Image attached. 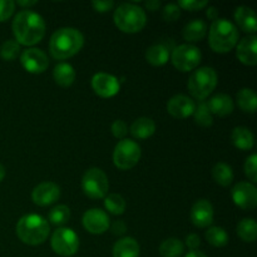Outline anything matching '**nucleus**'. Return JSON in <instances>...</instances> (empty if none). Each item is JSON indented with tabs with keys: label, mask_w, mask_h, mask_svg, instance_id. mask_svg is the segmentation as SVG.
<instances>
[{
	"label": "nucleus",
	"mask_w": 257,
	"mask_h": 257,
	"mask_svg": "<svg viewBox=\"0 0 257 257\" xmlns=\"http://www.w3.org/2000/svg\"><path fill=\"white\" fill-rule=\"evenodd\" d=\"M13 33L15 40L20 45L32 47L44 38L45 22L39 14L32 10H22L15 15L13 22Z\"/></svg>",
	"instance_id": "obj_1"
},
{
	"label": "nucleus",
	"mask_w": 257,
	"mask_h": 257,
	"mask_svg": "<svg viewBox=\"0 0 257 257\" xmlns=\"http://www.w3.org/2000/svg\"><path fill=\"white\" fill-rule=\"evenodd\" d=\"M83 44L84 37L79 30L74 28H60L50 37L49 50L54 59L64 60L77 54Z\"/></svg>",
	"instance_id": "obj_2"
},
{
	"label": "nucleus",
	"mask_w": 257,
	"mask_h": 257,
	"mask_svg": "<svg viewBox=\"0 0 257 257\" xmlns=\"http://www.w3.org/2000/svg\"><path fill=\"white\" fill-rule=\"evenodd\" d=\"M237 40L238 32L233 23L222 18L213 20L208 32V43L213 52L228 53L235 48Z\"/></svg>",
	"instance_id": "obj_3"
},
{
	"label": "nucleus",
	"mask_w": 257,
	"mask_h": 257,
	"mask_svg": "<svg viewBox=\"0 0 257 257\" xmlns=\"http://www.w3.org/2000/svg\"><path fill=\"white\" fill-rule=\"evenodd\" d=\"M49 231L48 221L39 215L23 216L18 221L17 235L27 245H42L49 236Z\"/></svg>",
	"instance_id": "obj_4"
},
{
	"label": "nucleus",
	"mask_w": 257,
	"mask_h": 257,
	"mask_svg": "<svg viewBox=\"0 0 257 257\" xmlns=\"http://www.w3.org/2000/svg\"><path fill=\"white\" fill-rule=\"evenodd\" d=\"M113 19L120 32L133 34V33L141 32L146 27L147 15H146L145 10L138 5L125 3V4H120L114 10Z\"/></svg>",
	"instance_id": "obj_5"
},
{
	"label": "nucleus",
	"mask_w": 257,
	"mask_h": 257,
	"mask_svg": "<svg viewBox=\"0 0 257 257\" xmlns=\"http://www.w3.org/2000/svg\"><path fill=\"white\" fill-rule=\"evenodd\" d=\"M217 73L211 67H202L195 70L188 79V90L198 100H203L215 90L217 85Z\"/></svg>",
	"instance_id": "obj_6"
},
{
	"label": "nucleus",
	"mask_w": 257,
	"mask_h": 257,
	"mask_svg": "<svg viewBox=\"0 0 257 257\" xmlns=\"http://www.w3.org/2000/svg\"><path fill=\"white\" fill-rule=\"evenodd\" d=\"M141 151L140 145L132 140H120L117 143L113 152V163L117 168L123 171L131 170L135 167L141 160Z\"/></svg>",
	"instance_id": "obj_7"
},
{
	"label": "nucleus",
	"mask_w": 257,
	"mask_h": 257,
	"mask_svg": "<svg viewBox=\"0 0 257 257\" xmlns=\"http://www.w3.org/2000/svg\"><path fill=\"white\" fill-rule=\"evenodd\" d=\"M82 188L89 198L93 200L104 198L109 188L107 175L100 168H90L83 176Z\"/></svg>",
	"instance_id": "obj_8"
},
{
	"label": "nucleus",
	"mask_w": 257,
	"mask_h": 257,
	"mask_svg": "<svg viewBox=\"0 0 257 257\" xmlns=\"http://www.w3.org/2000/svg\"><path fill=\"white\" fill-rule=\"evenodd\" d=\"M202 54L197 47L192 44H181L173 49L171 54L173 67L180 72H191L201 63Z\"/></svg>",
	"instance_id": "obj_9"
},
{
	"label": "nucleus",
	"mask_w": 257,
	"mask_h": 257,
	"mask_svg": "<svg viewBox=\"0 0 257 257\" xmlns=\"http://www.w3.org/2000/svg\"><path fill=\"white\" fill-rule=\"evenodd\" d=\"M53 251L63 257H70L79 248V238L72 228L60 227L54 231L50 241Z\"/></svg>",
	"instance_id": "obj_10"
},
{
	"label": "nucleus",
	"mask_w": 257,
	"mask_h": 257,
	"mask_svg": "<svg viewBox=\"0 0 257 257\" xmlns=\"http://www.w3.org/2000/svg\"><path fill=\"white\" fill-rule=\"evenodd\" d=\"M232 201L242 210H253L257 206V190L250 182H238L231 191Z\"/></svg>",
	"instance_id": "obj_11"
},
{
	"label": "nucleus",
	"mask_w": 257,
	"mask_h": 257,
	"mask_svg": "<svg viewBox=\"0 0 257 257\" xmlns=\"http://www.w3.org/2000/svg\"><path fill=\"white\" fill-rule=\"evenodd\" d=\"M20 63L27 72L33 73V74H40L45 72L49 65L47 54L38 48L25 49L20 55Z\"/></svg>",
	"instance_id": "obj_12"
},
{
	"label": "nucleus",
	"mask_w": 257,
	"mask_h": 257,
	"mask_svg": "<svg viewBox=\"0 0 257 257\" xmlns=\"http://www.w3.org/2000/svg\"><path fill=\"white\" fill-rule=\"evenodd\" d=\"M83 226L93 235H102L109 228V217L100 208H92L83 215Z\"/></svg>",
	"instance_id": "obj_13"
},
{
	"label": "nucleus",
	"mask_w": 257,
	"mask_h": 257,
	"mask_svg": "<svg viewBox=\"0 0 257 257\" xmlns=\"http://www.w3.org/2000/svg\"><path fill=\"white\" fill-rule=\"evenodd\" d=\"M92 88L99 97L112 98L119 92V80L108 73H97L92 78Z\"/></svg>",
	"instance_id": "obj_14"
},
{
	"label": "nucleus",
	"mask_w": 257,
	"mask_h": 257,
	"mask_svg": "<svg viewBox=\"0 0 257 257\" xmlns=\"http://www.w3.org/2000/svg\"><path fill=\"white\" fill-rule=\"evenodd\" d=\"M60 197V188L54 182H42L33 190L32 200L40 207H47L57 202Z\"/></svg>",
	"instance_id": "obj_15"
},
{
	"label": "nucleus",
	"mask_w": 257,
	"mask_h": 257,
	"mask_svg": "<svg viewBox=\"0 0 257 257\" xmlns=\"http://www.w3.org/2000/svg\"><path fill=\"white\" fill-rule=\"evenodd\" d=\"M196 103L192 98L185 94H177L171 98L167 103V112L177 119H185L193 114Z\"/></svg>",
	"instance_id": "obj_16"
},
{
	"label": "nucleus",
	"mask_w": 257,
	"mask_h": 257,
	"mask_svg": "<svg viewBox=\"0 0 257 257\" xmlns=\"http://www.w3.org/2000/svg\"><path fill=\"white\" fill-rule=\"evenodd\" d=\"M191 221L195 226L205 228L213 222V207L207 200H198L191 210Z\"/></svg>",
	"instance_id": "obj_17"
},
{
	"label": "nucleus",
	"mask_w": 257,
	"mask_h": 257,
	"mask_svg": "<svg viewBox=\"0 0 257 257\" xmlns=\"http://www.w3.org/2000/svg\"><path fill=\"white\" fill-rule=\"evenodd\" d=\"M236 57L242 64L253 65L257 64V38L256 35H250L241 40L237 44Z\"/></svg>",
	"instance_id": "obj_18"
},
{
	"label": "nucleus",
	"mask_w": 257,
	"mask_h": 257,
	"mask_svg": "<svg viewBox=\"0 0 257 257\" xmlns=\"http://www.w3.org/2000/svg\"><path fill=\"white\" fill-rule=\"evenodd\" d=\"M207 107L211 114H216L218 117H227L232 113L235 105H233V100L230 95L221 93V94L213 95L208 100Z\"/></svg>",
	"instance_id": "obj_19"
},
{
	"label": "nucleus",
	"mask_w": 257,
	"mask_h": 257,
	"mask_svg": "<svg viewBox=\"0 0 257 257\" xmlns=\"http://www.w3.org/2000/svg\"><path fill=\"white\" fill-rule=\"evenodd\" d=\"M235 20L243 32L255 35V33L257 32L256 15L255 12L251 8L238 7L235 10Z\"/></svg>",
	"instance_id": "obj_20"
},
{
	"label": "nucleus",
	"mask_w": 257,
	"mask_h": 257,
	"mask_svg": "<svg viewBox=\"0 0 257 257\" xmlns=\"http://www.w3.org/2000/svg\"><path fill=\"white\" fill-rule=\"evenodd\" d=\"M128 132H131V135L137 140H147L155 135L156 123L151 118L141 117L132 123L131 130Z\"/></svg>",
	"instance_id": "obj_21"
},
{
	"label": "nucleus",
	"mask_w": 257,
	"mask_h": 257,
	"mask_svg": "<svg viewBox=\"0 0 257 257\" xmlns=\"http://www.w3.org/2000/svg\"><path fill=\"white\" fill-rule=\"evenodd\" d=\"M140 243L133 237H123L113 246V257H138Z\"/></svg>",
	"instance_id": "obj_22"
},
{
	"label": "nucleus",
	"mask_w": 257,
	"mask_h": 257,
	"mask_svg": "<svg viewBox=\"0 0 257 257\" xmlns=\"http://www.w3.org/2000/svg\"><path fill=\"white\" fill-rule=\"evenodd\" d=\"M207 34V25L202 19H195L183 27L182 37L187 42H200Z\"/></svg>",
	"instance_id": "obj_23"
},
{
	"label": "nucleus",
	"mask_w": 257,
	"mask_h": 257,
	"mask_svg": "<svg viewBox=\"0 0 257 257\" xmlns=\"http://www.w3.org/2000/svg\"><path fill=\"white\" fill-rule=\"evenodd\" d=\"M233 146L241 151H250L255 145V137L252 132L246 127H236L231 135Z\"/></svg>",
	"instance_id": "obj_24"
},
{
	"label": "nucleus",
	"mask_w": 257,
	"mask_h": 257,
	"mask_svg": "<svg viewBox=\"0 0 257 257\" xmlns=\"http://www.w3.org/2000/svg\"><path fill=\"white\" fill-rule=\"evenodd\" d=\"M53 78L60 87H70L75 80L74 68L68 63H59L53 70Z\"/></svg>",
	"instance_id": "obj_25"
},
{
	"label": "nucleus",
	"mask_w": 257,
	"mask_h": 257,
	"mask_svg": "<svg viewBox=\"0 0 257 257\" xmlns=\"http://www.w3.org/2000/svg\"><path fill=\"white\" fill-rule=\"evenodd\" d=\"M170 59V50L163 44H155L146 52V60L153 67H161Z\"/></svg>",
	"instance_id": "obj_26"
},
{
	"label": "nucleus",
	"mask_w": 257,
	"mask_h": 257,
	"mask_svg": "<svg viewBox=\"0 0 257 257\" xmlns=\"http://www.w3.org/2000/svg\"><path fill=\"white\" fill-rule=\"evenodd\" d=\"M237 104L243 112L246 113H255L256 112V105H257V95L255 90L251 88H242L238 90L237 95Z\"/></svg>",
	"instance_id": "obj_27"
},
{
	"label": "nucleus",
	"mask_w": 257,
	"mask_h": 257,
	"mask_svg": "<svg viewBox=\"0 0 257 257\" xmlns=\"http://www.w3.org/2000/svg\"><path fill=\"white\" fill-rule=\"evenodd\" d=\"M237 235L245 242H253L257 237V223L253 218H243L237 223Z\"/></svg>",
	"instance_id": "obj_28"
},
{
	"label": "nucleus",
	"mask_w": 257,
	"mask_h": 257,
	"mask_svg": "<svg viewBox=\"0 0 257 257\" xmlns=\"http://www.w3.org/2000/svg\"><path fill=\"white\" fill-rule=\"evenodd\" d=\"M212 177L218 185L223 186V187H227L233 181V171L227 163L220 162L213 166Z\"/></svg>",
	"instance_id": "obj_29"
},
{
	"label": "nucleus",
	"mask_w": 257,
	"mask_h": 257,
	"mask_svg": "<svg viewBox=\"0 0 257 257\" xmlns=\"http://www.w3.org/2000/svg\"><path fill=\"white\" fill-rule=\"evenodd\" d=\"M183 243L175 237L167 238L160 246V253L162 257H180L183 253Z\"/></svg>",
	"instance_id": "obj_30"
},
{
	"label": "nucleus",
	"mask_w": 257,
	"mask_h": 257,
	"mask_svg": "<svg viewBox=\"0 0 257 257\" xmlns=\"http://www.w3.org/2000/svg\"><path fill=\"white\" fill-rule=\"evenodd\" d=\"M206 240L210 245L215 246V247H223L228 243V235L226 232L225 228L220 227V226H213L210 227L206 232Z\"/></svg>",
	"instance_id": "obj_31"
},
{
	"label": "nucleus",
	"mask_w": 257,
	"mask_h": 257,
	"mask_svg": "<svg viewBox=\"0 0 257 257\" xmlns=\"http://www.w3.org/2000/svg\"><path fill=\"white\" fill-rule=\"evenodd\" d=\"M104 206L108 212L115 216L122 215L125 211L124 198L120 195H118V193H110V195H108L104 200Z\"/></svg>",
	"instance_id": "obj_32"
},
{
	"label": "nucleus",
	"mask_w": 257,
	"mask_h": 257,
	"mask_svg": "<svg viewBox=\"0 0 257 257\" xmlns=\"http://www.w3.org/2000/svg\"><path fill=\"white\" fill-rule=\"evenodd\" d=\"M49 218L50 223L55 226H63L69 221L70 218V210L68 206L65 205H58L55 207H53L49 211Z\"/></svg>",
	"instance_id": "obj_33"
},
{
	"label": "nucleus",
	"mask_w": 257,
	"mask_h": 257,
	"mask_svg": "<svg viewBox=\"0 0 257 257\" xmlns=\"http://www.w3.org/2000/svg\"><path fill=\"white\" fill-rule=\"evenodd\" d=\"M193 117H195V122L201 127H211L213 123L212 114H211L210 109L207 107V103L201 102L200 104L196 107L195 112H193Z\"/></svg>",
	"instance_id": "obj_34"
},
{
	"label": "nucleus",
	"mask_w": 257,
	"mask_h": 257,
	"mask_svg": "<svg viewBox=\"0 0 257 257\" xmlns=\"http://www.w3.org/2000/svg\"><path fill=\"white\" fill-rule=\"evenodd\" d=\"M20 52V44L17 42V40L9 39L7 42H4L0 47V57L4 60H14L15 58L18 57Z\"/></svg>",
	"instance_id": "obj_35"
},
{
	"label": "nucleus",
	"mask_w": 257,
	"mask_h": 257,
	"mask_svg": "<svg viewBox=\"0 0 257 257\" xmlns=\"http://www.w3.org/2000/svg\"><path fill=\"white\" fill-rule=\"evenodd\" d=\"M245 175L251 182H257V156L251 155L245 162Z\"/></svg>",
	"instance_id": "obj_36"
},
{
	"label": "nucleus",
	"mask_w": 257,
	"mask_h": 257,
	"mask_svg": "<svg viewBox=\"0 0 257 257\" xmlns=\"http://www.w3.org/2000/svg\"><path fill=\"white\" fill-rule=\"evenodd\" d=\"M177 5L185 10L196 12V10H201L207 7L208 2L207 0H181V2H178Z\"/></svg>",
	"instance_id": "obj_37"
},
{
	"label": "nucleus",
	"mask_w": 257,
	"mask_h": 257,
	"mask_svg": "<svg viewBox=\"0 0 257 257\" xmlns=\"http://www.w3.org/2000/svg\"><path fill=\"white\" fill-rule=\"evenodd\" d=\"M181 8L177 4H168L163 8L162 17L166 22H175L180 18Z\"/></svg>",
	"instance_id": "obj_38"
},
{
	"label": "nucleus",
	"mask_w": 257,
	"mask_h": 257,
	"mask_svg": "<svg viewBox=\"0 0 257 257\" xmlns=\"http://www.w3.org/2000/svg\"><path fill=\"white\" fill-rule=\"evenodd\" d=\"M15 10V3L13 0H0V22L9 19Z\"/></svg>",
	"instance_id": "obj_39"
},
{
	"label": "nucleus",
	"mask_w": 257,
	"mask_h": 257,
	"mask_svg": "<svg viewBox=\"0 0 257 257\" xmlns=\"http://www.w3.org/2000/svg\"><path fill=\"white\" fill-rule=\"evenodd\" d=\"M112 135L115 138H119V140H124V137L128 133V127L125 124V122H123L122 119H117L113 122L112 124Z\"/></svg>",
	"instance_id": "obj_40"
},
{
	"label": "nucleus",
	"mask_w": 257,
	"mask_h": 257,
	"mask_svg": "<svg viewBox=\"0 0 257 257\" xmlns=\"http://www.w3.org/2000/svg\"><path fill=\"white\" fill-rule=\"evenodd\" d=\"M92 7L94 8L95 12L107 13L112 10V8L114 7V2H112V0H94L92 3Z\"/></svg>",
	"instance_id": "obj_41"
},
{
	"label": "nucleus",
	"mask_w": 257,
	"mask_h": 257,
	"mask_svg": "<svg viewBox=\"0 0 257 257\" xmlns=\"http://www.w3.org/2000/svg\"><path fill=\"white\" fill-rule=\"evenodd\" d=\"M186 245L188 246L191 251H197V248L201 246V238L200 236L196 235V233H190V235L186 237Z\"/></svg>",
	"instance_id": "obj_42"
},
{
	"label": "nucleus",
	"mask_w": 257,
	"mask_h": 257,
	"mask_svg": "<svg viewBox=\"0 0 257 257\" xmlns=\"http://www.w3.org/2000/svg\"><path fill=\"white\" fill-rule=\"evenodd\" d=\"M125 230H127V226H125V223L123 221H115L112 225V232L114 235H123L125 232Z\"/></svg>",
	"instance_id": "obj_43"
},
{
	"label": "nucleus",
	"mask_w": 257,
	"mask_h": 257,
	"mask_svg": "<svg viewBox=\"0 0 257 257\" xmlns=\"http://www.w3.org/2000/svg\"><path fill=\"white\" fill-rule=\"evenodd\" d=\"M145 5L148 10H152V12H155V10L160 9L161 3L158 2V0H148V2L145 3Z\"/></svg>",
	"instance_id": "obj_44"
},
{
	"label": "nucleus",
	"mask_w": 257,
	"mask_h": 257,
	"mask_svg": "<svg viewBox=\"0 0 257 257\" xmlns=\"http://www.w3.org/2000/svg\"><path fill=\"white\" fill-rule=\"evenodd\" d=\"M206 14H207L208 19H211V20H216V19H217V17H218V12H217V9H216L215 7L208 8L207 12H206Z\"/></svg>",
	"instance_id": "obj_45"
},
{
	"label": "nucleus",
	"mask_w": 257,
	"mask_h": 257,
	"mask_svg": "<svg viewBox=\"0 0 257 257\" xmlns=\"http://www.w3.org/2000/svg\"><path fill=\"white\" fill-rule=\"evenodd\" d=\"M17 4L18 5H20V7H24V8H30V7H33V5H35V4H38V2L37 0H32V2H17Z\"/></svg>",
	"instance_id": "obj_46"
},
{
	"label": "nucleus",
	"mask_w": 257,
	"mask_h": 257,
	"mask_svg": "<svg viewBox=\"0 0 257 257\" xmlns=\"http://www.w3.org/2000/svg\"><path fill=\"white\" fill-rule=\"evenodd\" d=\"M185 257H207L203 252L201 251H190Z\"/></svg>",
	"instance_id": "obj_47"
},
{
	"label": "nucleus",
	"mask_w": 257,
	"mask_h": 257,
	"mask_svg": "<svg viewBox=\"0 0 257 257\" xmlns=\"http://www.w3.org/2000/svg\"><path fill=\"white\" fill-rule=\"evenodd\" d=\"M4 177H5V168H4V166L0 163V182H2L3 178Z\"/></svg>",
	"instance_id": "obj_48"
}]
</instances>
